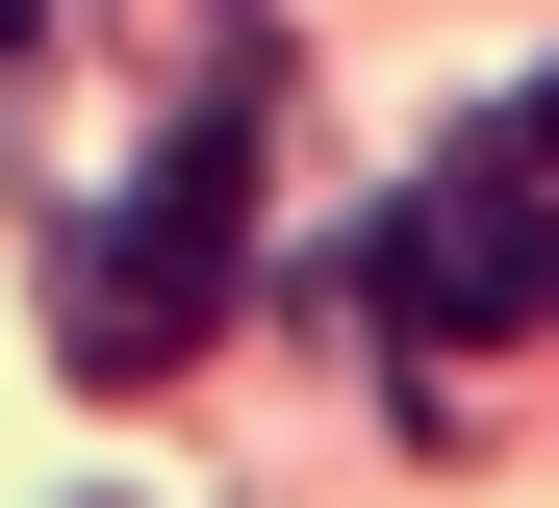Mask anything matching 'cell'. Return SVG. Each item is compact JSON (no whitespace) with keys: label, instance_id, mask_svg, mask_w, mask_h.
<instances>
[{"label":"cell","instance_id":"obj_3","mask_svg":"<svg viewBox=\"0 0 559 508\" xmlns=\"http://www.w3.org/2000/svg\"><path fill=\"white\" fill-rule=\"evenodd\" d=\"M484 153H534V178H559V76H534V102H509V128H484Z\"/></svg>","mask_w":559,"mask_h":508},{"label":"cell","instance_id":"obj_2","mask_svg":"<svg viewBox=\"0 0 559 508\" xmlns=\"http://www.w3.org/2000/svg\"><path fill=\"white\" fill-rule=\"evenodd\" d=\"M356 305L432 356V331H559V178L534 153H457V178H407L382 203V255H356Z\"/></svg>","mask_w":559,"mask_h":508},{"label":"cell","instance_id":"obj_1","mask_svg":"<svg viewBox=\"0 0 559 508\" xmlns=\"http://www.w3.org/2000/svg\"><path fill=\"white\" fill-rule=\"evenodd\" d=\"M254 178H280V102H254V76L178 102V153L51 255V356H76V381H178V356H204V305H229V255H254Z\"/></svg>","mask_w":559,"mask_h":508}]
</instances>
